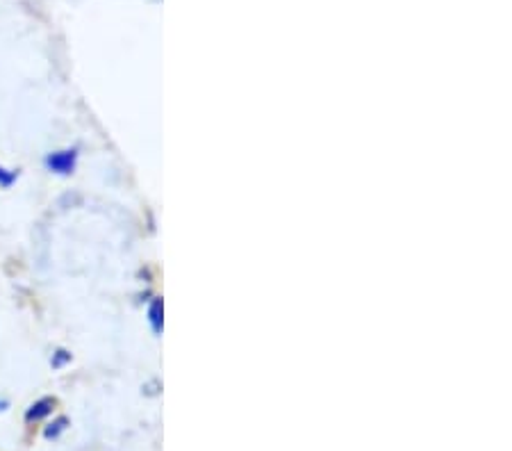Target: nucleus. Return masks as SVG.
<instances>
[{
  "label": "nucleus",
  "mask_w": 512,
  "mask_h": 451,
  "mask_svg": "<svg viewBox=\"0 0 512 451\" xmlns=\"http://www.w3.org/2000/svg\"><path fill=\"white\" fill-rule=\"evenodd\" d=\"M55 406H57V399L53 397H41L37 399L35 404H30L26 415H23V422H26V426H39L48 422L55 413Z\"/></svg>",
  "instance_id": "f257e3e1"
},
{
  "label": "nucleus",
  "mask_w": 512,
  "mask_h": 451,
  "mask_svg": "<svg viewBox=\"0 0 512 451\" xmlns=\"http://www.w3.org/2000/svg\"><path fill=\"white\" fill-rule=\"evenodd\" d=\"M66 426H69V420H66V417H53V420H48L44 426V438L57 440L66 431Z\"/></svg>",
  "instance_id": "f03ea898"
},
{
  "label": "nucleus",
  "mask_w": 512,
  "mask_h": 451,
  "mask_svg": "<svg viewBox=\"0 0 512 451\" xmlns=\"http://www.w3.org/2000/svg\"><path fill=\"white\" fill-rule=\"evenodd\" d=\"M10 180H12V178H7L5 169H0V185H10Z\"/></svg>",
  "instance_id": "7ed1b4c3"
}]
</instances>
